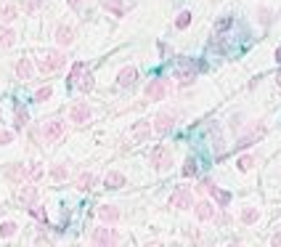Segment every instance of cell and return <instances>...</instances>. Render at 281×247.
<instances>
[{"instance_id": "obj_1", "label": "cell", "mask_w": 281, "mask_h": 247, "mask_svg": "<svg viewBox=\"0 0 281 247\" xmlns=\"http://www.w3.org/2000/svg\"><path fill=\"white\" fill-rule=\"evenodd\" d=\"M149 160H151V167H154V170L165 173V170H170V167H173V151H170L165 144H159V146L151 149Z\"/></svg>"}, {"instance_id": "obj_2", "label": "cell", "mask_w": 281, "mask_h": 247, "mask_svg": "<svg viewBox=\"0 0 281 247\" xmlns=\"http://www.w3.org/2000/svg\"><path fill=\"white\" fill-rule=\"evenodd\" d=\"M64 64H67V53H61V51H45L43 59L37 61V69H40L43 74H51V72L61 69Z\"/></svg>"}, {"instance_id": "obj_3", "label": "cell", "mask_w": 281, "mask_h": 247, "mask_svg": "<svg viewBox=\"0 0 281 247\" xmlns=\"http://www.w3.org/2000/svg\"><path fill=\"white\" fill-rule=\"evenodd\" d=\"M175 120H178L175 109H162L157 117H154V130H157L159 136H167L170 130L175 128Z\"/></svg>"}, {"instance_id": "obj_4", "label": "cell", "mask_w": 281, "mask_h": 247, "mask_svg": "<svg viewBox=\"0 0 281 247\" xmlns=\"http://www.w3.org/2000/svg\"><path fill=\"white\" fill-rule=\"evenodd\" d=\"M202 69V64H194V61H189V59H183L180 64H178V69H175V77H178V83L180 85H189V83H194L196 80V72Z\"/></svg>"}, {"instance_id": "obj_5", "label": "cell", "mask_w": 281, "mask_h": 247, "mask_svg": "<svg viewBox=\"0 0 281 247\" xmlns=\"http://www.w3.org/2000/svg\"><path fill=\"white\" fill-rule=\"evenodd\" d=\"M170 207H178V210H189V207H194V194L186 189V186L175 189L173 194H170Z\"/></svg>"}, {"instance_id": "obj_6", "label": "cell", "mask_w": 281, "mask_h": 247, "mask_svg": "<svg viewBox=\"0 0 281 247\" xmlns=\"http://www.w3.org/2000/svg\"><path fill=\"white\" fill-rule=\"evenodd\" d=\"M90 242L93 244H117L119 242V234H117L114 229H109V226H98V229H93Z\"/></svg>"}, {"instance_id": "obj_7", "label": "cell", "mask_w": 281, "mask_h": 247, "mask_svg": "<svg viewBox=\"0 0 281 247\" xmlns=\"http://www.w3.org/2000/svg\"><path fill=\"white\" fill-rule=\"evenodd\" d=\"M64 130H67V125H64V120H48L43 125V138L48 144H56L61 136H64Z\"/></svg>"}, {"instance_id": "obj_8", "label": "cell", "mask_w": 281, "mask_h": 247, "mask_svg": "<svg viewBox=\"0 0 281 247\" xmlns=\"http://www.w3.org/2000/svg\"><path fill=\"white\" fill-rule=\"evenodd\" d=\"M265 130H268V128H265L263 122H257V125H252V130H249V133H244V136L239 138V141L233 144V146H236V151H242V149H247V146H252L255 141H260V138L265 136Z\"/></svg>"}, {"instance_id": "obj_9", "label": "cell", "mask_w": 281, "mask_h": 247, "mask_svg": "<svg viewBox=\"0 0 281 247\" xmlns=\"http://www.w3.org/2000/svg\"><path fill=\"white\" fill-rule=\"evenodd\" d=\"M144 93L149 101H162L167 96V83L165 80H151L146 88H144Z\"/></svg>"}, {"instance_id": "obj_10", "label": "cell", "mask_w": 281, "mask_h": 247, "mask_svg": "<svg viewBox=\"0 0 281 247\" xmlns=\"http://www.w3.org/2000/svg\"><path fill=\"white\" fill-rule=\"evenodd\" d=\"M90 117H93V109L88 104H74L72 112H69V120L74 125H85V122H90Z\"/></svg>"}, {"instance_id": "obj_11", "label": "cell", "mask_w": 281, "mask_h": 247, "mask_svg": "<svg viewBox=\"0 0 281 247\" xmlns=\"http://www.w3.org/2000/svg\"><path fill=\"white\" fill-rule=\"evenodd\" d=\"M37 197H40V192H37V186H32V183H27V186L19 189V202L24 207H32L37 202Z\"/></svg>"}, {"instance_id": "obj_12", "label": "cell", "mask_w": 281, "mask_h": 247, "mask_svg": "<svg viewBox=\"0 0 281 247\" xmlns=\"http://www.w3.org/2000/svg\"><path fill=\"white\" fill-rule=\"evenodd\" d=\"M194 215H196L199 221H212L215 218V205L207 202V199H202V202L194 205Z\"/></svg>"}, {"instance_id": "obj_13", "label": "cell", "mask_w": 281, "mask_h": 247, "mask_svg": "<svg viewBox=\"0 0 281 247\" xmlns=\"http://www.w3.org/2000/svg\"><path fill=\"white\" fill-rule=\"evenodd\" d=\"M135 80H138V69H135V67H125V69L117 74V85H119V88H133Z\"/></svg>"}, {"instance_id": "obj_14", "label": "cell", "mask_w": 281, "mask_h": 247, "mask_svg": "<svg viewBox=\"0 0 281 247\" xmlns=\"http://www.w3.org/2000/svg\"><path fill=\"white\" fill-rule=\"evenodd\" d=\"M6 178L13 181V183H24L29 178V167L27 165H11L8 170H6Z\"/></svg>"}, {"instance_id": "obj_15", "label": "cell", "mask_w": 281, "mask_h": 247, "mask_svg": "<svg viewBox=\"0 0 281 247\" xmlns=\"http://www.w3.org/2000/svg\"><path fill=\"white\" fill-rule=\"evenodd\" d=\"M119 207H114V205H101L98 207V218L104 221V223H117L119 221Z\"/></svg>"}, {"instance_id": "obj_16", "label": "cell", "mask_w": 281, "mask_h": 247, "mask_svg": "<svg viewBox=\"0 0 281 247\" xmlns=\"http://www.w3.org/2000/svg\"><path fill=\"white\" fill-rule=\"evenodd\" d=\"M101 6L109 11V13H114V16H125V13H128V3H125V0H101Z\"/></svg>"}, {"instance_id": "obj_17", "label": "cell", "mask_w": 281, "mask_h": 247, "mask_svg": "<svg viewBox=\"0 0 281 247\" xmlns=\"http://www.w3.org/2000/svg\"><path fill=\"white\" fill-rule=\"evenodd\" d=\"M207 192H210V197L215 199V205H217V207H228V205H231V194L223 192V189H217L215 183H210V189H207Z\"/></svg>"}, {"instance_id": "obj_18", "label": "cell", "mask_w": 281, "mask_h": 247, "mask_svg": "<svg viewBox=\"0 0 281 247\" xmlns=\"http://www.w3.org/2000/svg\"><path fill=\"white\" fill-rule=\"evenodd\" d=\"M32 72H35V67H32L29 59H19L16 61V77L19 80H32Z\"/></svg>"}, {"instance_id": "obj_19", "label": "cell", "mask_w": 281, "mask_h": 247, "mask_svg": "<svg viewBox=\"0 0 281 247\" xmlns=\"http://www.w3.org/2000/svg\"><path fill=\"white\" fill-rule=\"evenodd\" d=\"M56 43H58V45H72V43H74V29L67 27V24H61V27L56 29Z\"/></svg>"}, {"instance_id": "obj_20", "label": "cell", "mask_w": 281, "mask_h": 247, "mask_svg": "<svg viewBox=\"0 0 281 247\" xmlns=\"http://www.w3.org/2000/svg\"><path fill=\"white\" fill-rule=\"evenodd\" d=\"M104 186H106V189H122V186H125V176L117 173V170H109V173L104 176Z\"/></svg>"}, {"instance_id": "obj_21", "label": "cell", "mask_w": 281, "mask_h": 247, "mask_svg": "<svg viewBox=\"0 0 281 247\" xmlns=\"http://www.w3.org/2000/svg\"><path fill=\"white\" fill-rule=\"evenodd\" d=\"M74 186L77 189H80V192H90L93 186H96V176H93V173H80V176H77V181H74Z\"/></svg>"}, {"instance_id": "obj_22", "label": "cell", "mask_w": 281, "mask_h": 247, "mask_svg": "<svg viewBox=\"0 0 281 247\" xmlns=\"http://www.w3.org/2000/svg\"><path fill=\"white\" fill-rule=\"evenodd\" d=\"M77 88H80L83 93H90V90L96 88V77H93L90 69H85V72L80 74V80H77Z\"/></svg>"}, {"instance_id": "obj_23", "label": "cell", "mask_w": 281, "mask_h": 247, "mask_svg": "<svg viewBox=\"0 0 281 247\" xmlns=\"http://www.w3.org/2000/svg\"><path fill=\"white\" fill-rule=\"evenodd\" d=\"M16 16H19V11H16V6H13V3H6L3 8H0V22H3V24H11Z\"/></svg>"}, {"instance_id": "obj_24", "label": "cell", "mask_w": 281, "mask_h": 247, "mask_svg": "<svg viewBox=\"0 0 281 247\" xmlns=\"http://www.w3.org/2000/svg\"><path fill=\"white\" fill-rule=\"evenodd\" d=\"M149 133H151V122H138V125L133 128V136H135V141H138V144H140V141H146Z\"/></svg>"}, {"instance_id": "obj_25", "label": "cell", "mask_w": 281, "mask_h": 247, "mask_svg": "<svg viewBox=\"0 0 281 247\" xmlns=\"http://www.w3.org/2000/svg\"><path fill=\"white\" fill-rule=\"evenodd\" d=\"M13 43H16V32H13L11 27H3L0 29V45H3V48H11Z\"/></svg>"}, {"instance_id": "obj_26", "label": "cell", "mask_w": 281, "mask_h": 247, "mask_svg": "<svg viewBox=\"0 0 281 247\" xmlns=\"http://www.w3.org/2000/svg\"><path fill=\"white\" fill-rule=\"evenodd\" d=\"M257 218H260L257 207H244V210H242V223H244V226H252V223H257Z\"/></svg>"}, {"instance_id": "obj_27", "label": "cell", "mask_w": 281, "mask_h": 247, "mask_svg": "<svg viewBox=\"0 0 281 247\" xmlns=\"http://www.w3.org/2000/svg\"><path fill=\"white\" fill-rule=\"evenodd\" d=\"M85 69H88L85 61H77V64L72 67V72H69V80H67V83H69V85H77V80H80V74H83Z\"/></svg>"}, {"instance_id": "obj_28", "label": "cell", "mask_w": 281, "mask_h": 247, "mask_svg": "<svg viewBox=\"0 0 281 247\" xmlns=\"http://www.w3.org/2000/svg\"><path fill=\"white\" fill-rule=\"evenodd\" d=\"M16 231H19V226L13 223V221H6V223H0V237H3V239H11L13 234H16Z\"/></svg>"}, {"instance_id": "obj_29", "label": "cell", "mask_w": 281, "mask_h": 247, "mask_svg": "<svg viewBox=\"0 0 281 247\" xmlns=\"http://www.w3.org/2000/svg\"><path fill=\"white\" fill-rule=\"evenodd\" d=\"M13 120H16V130H22L27 122H29V115H27L24 106H16V112H13Z\"/></svg>"}, {"instance_id": "obj_30", "label": "cell", "mask_w": 281, "mask_h": 247, "mask_svg": "<svg viewBox=\"0 0 281 247\" xmlns=\"http://www.w3.org/2000/svg\"><path fill=\"white\" fill-rule=\"evenodd\" d=\"M236 167H239L242 173L252 170V167H255V157H252V154H244V157H239V160H236Z\"/></svg>"}, {"instance_id": "obj_31", "label": "cell", "mask_w": 281, "mask_h": 247, "mask_svg": "<svg viewBox=\"0 0 281 247\" xmlns=\"http://www.w3.org/2000/svg\"><path fill=\"white\" fill-rule=\"evenodd\" d=\"M196 173H199V165H196L194 157H189V160H186V165H183V176L191 178V176H196Z\"/></svg>"}, {"instance_id": "obj_32", "label": "cell", "mask_w": 281, "mask_h": 247, "mask_svg": "<svg viewBox=\"0 0 281 247\" xmlns=\"http://www.w3.org/2000/svg\"><path fill=\"white\" fill-rule=\"evenodd\" d=\"M67 176H69V167L67 165H56L53 170H51V178L53 181H67Z\"/></svg>"}, {"instance_id": "obj_33", "label": "cell", "mask_w": 281, "mask_h": 247, "mask_svg": "<svg viewBox=\"0 0 281 247\" xmlns=\"http://www.w3.org/2000/svg\"><path fill=\"white\" fill-rule=\"evenodd\" d=\"M53 96V88L51 85H43L40 90H35V101H48Z\"/></svg>"}, {"instance_id": "obj_34", "label": "cell", "mask_w": 281, "mask_h": 247, "mask_svg": "<svg viewBox=\"0 0 281 247\" xmlns=\"http://www.w3.org/2000/svg\"><path fill=\"white\" fill-rule=\"evenodd\" d=\"M191 24V11H183V13H178V19H175V27L178 29H186Z\"/></svg>"}, {"instance_id": "obj_35", "label": "cell", "mask_w": 281, "mask_h": 247, "mask_svg": "<svg viewBox=\"0 0 281 247\" xmlns=\"http://www.w3.org/2000/svg\"><path fill=\"white\" fill-rule=\"evenodd\" d=\"M29 213H32V215H35V218H37L40 223H48V213H45L43 207H37V205H32V207H29Z\"/></svg>"}, {"instance_id": "obj_36", "label": "cell", "mask_w": 281, "mask_h": 247, "mask_svg": "<svg viewBox=\"0 0 281 247\" xmlns=\"http://www.w3.org/2000/svg\"><path fill=\"white\" fill-rule=\"evenodd\" d=\"M40 6H43V0H27V3H24V13H29V16H32V13H37Z\"/></svg>"}, {"instance_id": "obj_37", "label": "cell", "mask_w": 281, "mask_h": 247, "mask_svg": "<svg viewBox=\"0 0 281 247\" xmlns=\"http://www.w3.org/2000/svg\"><path fill=\"white\" fill-rule=\"evenodd\" d=\"M43 178V167L40 165H29V181H40Z\"/></svg>"}, {"instance_id": "obj_38", "label": "cell", "mask_w": 281, "mask_h": 247, "mask_svg": "<svg viewBox=\"0 0 281 247\" xmlns=\"http://www.w3.org/2000/svg\"><path fill=\"white\" fill-rule=\"evenodd\" d=\"M257 16H260V24H263V27H268V24H271V11H268V8H260V11H257Z\"/></svg>"}, {"instance_id": "obj_39", "label": "cell", "mask_w": 281, "mask_h": 247, "mask_svg": "<svg viewBox=\"0 0 281 247\" xmlns=\"http://www.w3.org/2000/svg\"><path fill=\"white\" fill-rule=\"evenodd\" d=\"M11 141H13V133L11 130H0V146H6Z\"/></svg>"}, {"instance_id": "obj_40", "label": "cell", "mask_w": 281, "mask_h": 247, "mask_svg": "<svg viewBox=\"0 0 281 247\" xmlns=\"http://www.w3.org/2000/svg\"><path fill=\"white\" fill-rule=\"evenodd\" d=\"M85 3H88V0H67V6H69L72 11H80Z\"/></svg>"}, {"instance_id": "obj_41", "label": "cell", "mask_w": 281, "mask_h": 247, "mask_svg": "<svg viewBox=\"0 0 281 247\" xmlns=\"http://www.w3.org/2000/svg\"><path fill=\"white\" fill-rule=\"evenodd\" d=\"M231 27V19L226 16V19H220V22H217V27H215V32H223V29H228Z\"/></svg>"}, {"instance_id": "obj_42", "label": "cell", "mask_w": 281, "mask_h": 247, "mask_svg": "<svg viewBox=\"0 0 281 247\" xmlns=\"http://www.w3.org/2000/svg\"><path fill=\"white\" fill-rule=\"evenodd\" d=\"M271 244H276V247H281V229L273 234V239H271Z\"/></svg>"}, {"instance_id": "obj_43", "label": "cell", "mask_w": 281, "mask_h": 247, "mask_svg": "<svg viewBox=\"0 0 281 247\" xmlns=\"http://www.w3.org/2000/svg\"><path fill=\"white\" fill-rule=\"evenodd\" d=\"M215 221H217V223H228V221H231V218H228V215H226V213H223V215H215Z\"/></svg>"}, {"instance_id": "obj_44", "label": "cell", "mask_w": 281, "mask_h": 247, "mask_svg": "<svg viewBox=\"0 0 281 247\" xmlns=\"http://www.w3.org/2000/svg\"><path fill=\"white\" fill-rule=\"evenodd\" d=\"M276 61H278V64H281V45H278V48H276Z\"/></svg>"}, {"instance_id": "obj_45", "label": "cell", "mask_w": 281, "mask_h": 247, "mask_svg": "<svg viewBox=\"0 0 281 247\" xmlns=\"http://www.w3.org/2000/svg\"><path fill=\"white\" fill-rule=\"evenodd\" d=\"M212 3H217V0H212Z\"/></svg>"}]
</instances>
